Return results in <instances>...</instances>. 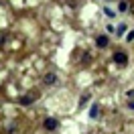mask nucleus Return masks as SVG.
Masks as SVG:
<instances>
[{
    "label": "nucleus",
    "mask_w": 134,
    "mask_h": 134,
    "mask_svg": "<svg viewBox=\"0 0 134 134\" xmlns=\"http://www.w3.org/2000/svg\"><path fill=\"white\" fill-rule=\"evenodd\" d=\"M114 61L120 63V65H126V63H128V55H126L124 51H116V53H114Z\"/></svg>",
    "instance_id": "f257e3e1"
},
{
    "label": "nucleus",
    "mask_w": 134,
    "mask_h": 134,
    "mask_svg": "<svg viewBox=\"0 0 134 134\" xmlns=\"http://www.w3.org/2000/svg\"><path fill=\"white\" fill-rule=\"evenodd\" d=\"M43 126L49 130V132H53V130H57V126H59V122L55 120V118H47L45 122H43Z\"/></svg>",
    "instance_id": "f03ea898"
},
{
    "label": "nucleus",
    "mask_w": 134,
    "mask_h": 134,
    "mask_svg": "<svg viewBox=\"0 0 134 134\" xmlns=\"http://www.w3.org/2000/svg\"><path fill=\"white\" fill-rule=\"evenodd\" d=\"M45 83L47 85H55L57 83V75H55V73H47V75H45Z\"/></svg>",
    "instance_id": "7ed1b4c3"
},
{
    "label": "nucleus",
    "mask_w": 134,
    "mask_h": 134,
    "mask_svg": "<svg viewBox=\"0 0 134 134\" xmlns=\"http://www.w3.org/2000/svg\"><path fill=\"white\" fill-rule=\"evenodd\" d=\"M96 45H98V47H108V37H106V35H100V37L96 39Z\"/></svg>",
    "instance_id": "20e7f679"
},
{
    "label": "nucleus",
    "mask_w": 134,
    "mask_h": 134,
    "mask_svg": "<svg viewBox=\"0 0 134 134\" xmlns=\"http://www.w3.org/2000/svg\"><path fill=\"white\" fill-rule=\"evenodd\" d=\"M18 102H20V106H31L33 104V96H23Z\"/></svg>",
    "instance_id": "39448f33"
},
{
    "label": "nucleus",
    "mask_w": 134,
    "mask_h": 134,
    "mask_svg": "<svg viewBox=\"0 0 134 134\" xmlns=\"http://www.w3.org/2000/svg\"><path fill=\"white\" fill-rule=\"evenodd\" d=\"M128 8H130V4H128V0H120V4H118V10H120V12H126Z\"/></svg>",
    "instance_id": "423d86ee"
},
{
    "label": "nucleus",
    "mask_w": 134,
    "mask_h": 134,
    "mask_svg": "<svg viewBox=\"0 0 134 134\" xmlns=\"http://www.w3.org/2000/svg\"><path fill=\"white\" fill-rule=\"evenodd\" d=\"M98 114H100V106H98V104H93L92 110H90V118H98Z\"/></svg>",
    "instance_id": "0eeeda50"
},
{
    "label": "nucleus",
    "mask_w": 134,
    "mask_h": 134,
    "mask_svg": "<svg viewBox=\"0 0 134 134\" xmlns=\"http://www.w3.org/2000/svg\"><path fill=\"white\" fill-rule=\"evenodd\" d=\"M87 102H90V96H81V98H79V108L87 106Z\"/></svg>",
    "instance_id": "6e6552de"
},
{
    "label": "nucleus",
    "mask_w": 134,
    "mask_h": 134,
    "mask_svg": "<svg viewBox=\"0 0 134 134\" xmlns=\"http://www.w3.org/2000/svg\"><path fill=\"white\" fill-rule=\"evenodd\" d=\"M126 41H128V43L134 41V31H128V35H126Z\"/></svg>",
    "instance_id": "1a4fd4ad"
},
{
    "label": "nucleus",
    "mask_w": 134,
    "mask_h": 134,
    "mask_svg": "<svg viewBox=\"0 0 134 134\" xmlns=\"http://www.w3.org/2000/svg\"><path fill=\"white\" fill-rule=\"evenodd\" d=\"M116 33H118V35H122V33H126V25H118V29H116Z\"/></svg>",
    "instance_id": "9d476101"
},
{
    "label": "nucleus",
    "mask_w": 134,
    "mask_h": 134,
    "mask_svg": "<svg viewBox=\"0 0 134 134\" xmlns=\"http://www.w3.org/2000/svg\"><path fill=\"white\" fill-rule=\"evenodd\" d=\"M104 12H106V14H108L110 18H114V16H116V14H114V10H112V8H104Z\"/></svg>",
    "instance_id": "9b49d317"
},
{
    "label": "nucleus",
    "mask_w": 134,
    "mask_h": 134,
    "mask_svg": "<svg viewBox=\"0 0 134 134\" xmlns=\"http://www.w3.org/2000/svg\"><path fill=\"white\" fill-rule=\"evenodd\" d=\"M126 96H128L130 100H134V90H128V92H126Z\"/></svg>",
    "instance_id": "f8f14e48"
},
{
    "label": "nucleus",
    "mask_w": 134,
    "mask_h": 134,
    "mask_svg": "<svg viewBox=\"0 0 134 134\" xmlns=\"http://www.w3.org/2000/svg\"><path fill=\"white\" fill-rule=\"evenodd\" d=\"M128 108H130V110H134V102H132V100L128 102Z\"/></svg>",
    "instance_id": "ddd939ff"
},
{
    "label": "nucleus",
    "mask_w": 134,
    "mask_h": 134,
    "mask_svg": "<svg viewBox=\"0 0 134 134\" xmlns=\"http://www.w3.org/2000/svg\"><path fill=\"white\" fill-rule=\"evenodd\" d=\"M108 2H112V0H108Z\"/></svg>",
    "instance_id": "4468645a"
}]
</instances>
